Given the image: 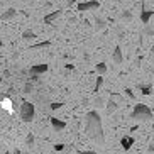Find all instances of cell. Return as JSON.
I'll return each instance as SVG.
<instances>
[{
  "label": "cell",
  "instance_id": "obj_20",
  "mask_svg": "<svg viewBox=\"0 0 154 154\" xmlns=\"http://www.w3.org/2000/svg\"><path fill=\"white\" fill-rule=\"evenodd\" d=\"M26 144L31 147V146H34V134H27V137H26Z\"/></svg>",
  "mask_w": 154,
  "mask_h": 154
},
{
  "label": "cell",
  "instance_id": "obj_5",
  "mask_svg": "<svg viewBox=\"0 0 154 154\" xmlns=\"http://www.w3.org/2000/svg\"><path fill=\"white\" fill-rule=\"evenodd\" d=\"M112 61H113L115 64H122V61H124V56H122V49H120V46H117V48L113 49Z\"/></svg>",
  "mask_w": 154,
  "mask_h": 154
},
{
  "label": "cell",
  "instance_id": "obj_11",
  "mask_svg": "<svg viewBox=\"0 0 154 154\" xmlns=\"http://www.w3.org/2000/svg\"><path fill=\"white\" fill-rule=\"evenodd\" d=\"M105 27H107V22H105L102 17H97L95 19V31L102 32V31H105Z\"/></svg>",
  "mask_w": 154,
  "mask_h": 154
},
{
  "label": "cell",
  "instance_id": "obj_8",
  "mask_svg": "<svg viewBox=\"0 0 154 154\" xmlns=\"http://www.w3.org/2000/svg\"><path fill=\"white\" fill-rule=\"evenodd\" d=\"M61 15V10H54V12H51V14L44 15V24H53L56 19Z\"/></svg>",
  "mask_w": 154,
  "mask_h": 154
},
{
  "label": "cell",
  "instance_id": "obj_23",
  "mask_svg": "<svg viewBox=\"0 0 154 154\" xmlns=\"http://www.w3.org/2000/svg\"><path fill=\"white\" fill-rule=\"evenodd\" d=\"M127 95H129V98H132V100H134V98H136V97H134V93H132V90H131V88H127Z\"/></svg>",
  "mask_w": 154,
  "mask_h": 154
},
{
  "label": "cell",
  "instance_id": "obj_22",
  "mask_svg": "<svg viewBox=\"0 0 154 154\" xmlns=\"http://www.w3.org/2000/svg\"><path fill=\"white\" fill-rule=\"evenodd\" d=\"M95 105H97V107H102V105H103V100H102V98L98 97V98L95 100Z\"/></svg>",
  "mask_w": 154,
  "mask_h": 154
},
{
  "label": "cell",
  "instance_id": "obj_6",
  "mask_svg": "<svg viewBox=\"0 0 154 154\" xmlns=\"http://www.w3.org/2000/svg\"><path fill=\"white\" fill-rule=\"evenodd\" d=\"M48 64H36V66H32L31 68V75L32 76H37V75H41V73H46L48 71Z\"/></svg>",
  "mask_w": 154,
  "mask_h": 154
},
{
  "label": "cell",
  "instance_id": "obj_16",
  "mask_svg": "<svg viewBox=\"0 0 154 154\" xmlns=\"http://www.w3.org/2000/svg\"><path fill=\"white\" fill-rule=\"evenodd\" d=\"M51 42L49 41H42V42H37V44H32L31 49H44V48H49Z\"/></svg>",
  "mask_w": 154,
  "mask_h": 154
},
{
  "label": "cell",
  "instance_id": "obj_31",
  "mask_svg": "<svg viewBox=\"0 0 154 154\" xmlns=\"http://www.w3.org/2000/svg\"><path fill=\"white\" fill-rule=\"evenodd\" d=\"M5 154H10V152H5Z\"/></svg>",
  "mask_w": 154,
  "mask_h": 154
},
{
  "label": "cell",
  "instance_id": "obj_26",
  "mask_svg": "<svg viewBox=\"0 0 154 154\" xmlns=\"http://www.w3.org/2000/svg\"><path fill=\"white\" fill-rule=\"evenodd\" d=\"M59 107H61V103H53V105H51V109H53V110L59 109Z\"/></svg>",
  "mask_w": 154,
  "mask_h": 154
},
{
  "label": "cell",
  "instance_id": "obj_13",
  "mask_svg": "<svg viewBox=\"0 0 154 154\" xmlns=\"http://www.w3.org/2000/svg\"><path fill=\"white\" fill-rule=\"evenodd\" d=\"M36 32H32V31H29V29H27V31H24L22 32V39H24V41H34V39H36Z\"/></svg>",
  "mask_w": 154,
  "mask_h": 154
},
{
  "label": "cell",
  "instance_id": "obj_10",
  "mask_svg": "<svg viewBox=\"0 0 154 154\" xmlns=\"http://www.w3.org/2000/svg\"><path fill=\"white\" fill-rule=\"evenodd\" d=\"M15 14H17V10L15 9H7L0 17H2V20H12V19L15 17Z\"/></svg>",
  "mask_w": 154,
  "mask_h": 154
},
{
  "label": "cell",
  "instance_id": "obj_27",
  "mask_svg": "<svg viewBox=\"0 0 154 154\" xmlns=\"http://www.w3.org/2000/svg\"><path fill=\"white\" fill-rule=\"evenodd\" d=\"M64 149V144H58L56 146V151H63Z\"/></svg>",
  "mask_w": 154,
  "mask_h": 154
},
{
  "label": "cell",
  "instance_id": "obj_14",
  "mask_svg": "<svg viewBox=\"0 0 154 154\" xmlns=\"http://www.w3.org/2000/svg\"><path fill=\"white\" fill-rule=\"evenodd\" d=\"M120 20H122V22H131L132 20V12L131 10H122V12H120Z\"/></svg>",
  "mask_w": 154,
  "mask_h": 154
},
{
  "label": "cell",
  "instance_id": "obj_24",
  "mask_svg": "<svg viewBox=\"0 0 154 154\" xmlns=\"http://www.w3.org/2000/svg\"><path fill=\"white\" fill-rule=\"evenodd\" d=\"M146 34H149V36H152V34H154V29H151V27H146Z\"/></svg>",
  "mask_w": 154,
  "mask_h": 154
},
{
  "label": "cell",
  "instance_id": "obj_15",
  "mask_svg": "<svg viewBox=\"0 0 154 154\" xmlns=\"http://www.w3.org/2000/svg\"><path fill=\"white\" fill-rule=\"evenodd\" d=\"M117 109H119V105L115 103L112 98H110V100H109V103H107V113H109V115H112V113L115 112Z\"/></svg>",
  "mask_w": 154,
  "mask_h": 154
},
{
  "label": "cell",
  "instance_id": "obj_19",
  "mask_svg": "<svg viewBox=\"0 0 154 154\" xmlns=\"http://www.w3.org/2000/svg\"><path fill=\"white\" fill-rule=\"evenodd\" d=\"M102 85H103V78H102V76H98V78H97V83H95V90H93V91H98L100 88H102Z\"/></svg>",
  "mask_w": 154,
  "mask_h": 154
},
{
  "label": "cell",
  "instance_id": "obj_2",
  "mask_svg": "<svg viewBox=\"0 0 154 154\" xmlns=\"http://www.w3.org/2000/svg\"><path fill=\"white\" fill-rule=\"evenodd\" d=\"M131 117L146 122V120H151V119H152V112H151V109L147 107V105L139 103V105H136V107H134V110H132V113H131Z\"/></svg>",
  "mask_w": 154,
  "mask_h": 154
},
{
  "label": "cell",
  "instance_id": "obj_1",
  "mask_svg": "<svg viewBox=\"0 0 154 154\" xmlns=\"http://www.w3.org/2000/svg\"><path fill=\"white\" fill-rule=\"evenodd\" d=\"M85 131H86V134L91 137V140H95L98 146L105 144V132H103V125H102V117H100L98 112L91 110V112L86 113Z\"/></svg>",
  "mask_w": 154,
  "mask_h": 154
},
{
  "label": "cell",
  "instance_id": "obj_29",
  "mask_svg": "<svg viewBox=\"0 0 154 154\" xmlns=\"http://www.w3.org/2000/svg\"><path fill=\"white\" fill-rule=\"evenodd\" d=\"M151 56L154 58V46H152V49H151Z\"/></svg>",
  "mask_w": 154,
  "mask_h": 154
},
{
  "label": "cell",
  "instance_id": "obj_12",
  "mask_svg": "<svg viewBox=\"0 0 154 154\" xmlns=\"http://www.w3.org/2000/svg\"><path fill=\"white\" fill-rule=\"evenodd\" d=\"M151 17H152V10H142V14H140V20H142V24H149Z\"/></svg>",
  "mask_w": 154,
  "mask_h": 154
},
{
  "label": "cell",
  "instance_id": "obj_9",
  "mask_svg": "<svg viewBox=\"0 0 154 154\" xmlns=\"http://www.w3.org/2000/svg\"><path fill=\"white\" fill-rule=\"evenodd\" d=\"M132 144H134V137H131V136H125V137H122V140H120V146H122L125 151H129L132 147Z\"/></svg>",
  "mask_w": 154,
  "mask_h": 154
},
{
  "label": "cell",
  "instance_id": "obj_18",
  "mask_svg": "<svg viewBox=\"0 0 154 154\" xmlns=\"http://www.w3.org/2000/svg\"><path fill=\"white\" fill-rule=\"evenodd\" d=\"M139 90L144 93V95H149L151 90H152V85H139Z\"/></svg>",
  "mask_w": 154,
  "mask_h": 154
},
{
  "label": "cell",
  "instance_id": "obj_21",
  "mask_svg": "<svg viewBox=\"0 0 154 154\" xmlns=\"http://www.w3.org/2000/svg\"><path fill=\"white\" fill-rule=\"evenodd\" d=\"M32 90H34V86H32V83H26V86H24V91H26V93H31Z\"/></svg>",
  "mask_w": 154,
  "mask_h": 154
},
{
  "label": "cell",
  "instance_id": "obj_28",
  "mask_svg": "<svg viewBox=\"0 0 154 154\" xmlns=\"http://www.w3.org/2000/svg\"><path fill=\"white\" fill-rule=\"evenodd\" d=\"M73 4H76V0H68V5H73Z\"/></svg>",
  "mask_w": 154,
  "mask_h": 154
},
{
  "label": "cell",
  "instance_id": "obj_4",
  "mask_svg": "<svg viewBox=\"0 0 154 154\" xmlns=\"http://www.w3.org/2000/svg\"><path fill=\"white\" fill-rule=\"evenodd\" d=\"M97 9H100V4L97 0H88V2L78 4V10L80 12H88V10H97Z\"/></svg>",
  "mask_w": 154,
  "mask_h": 154
},
{
  "label": "cell",
  "instance_id": "obj_30",
  "mask_svg": "<svg viewBox=\"0 0 154 154\" xmlns=\"http://www.w3.org/2000/svg\"><path fill=\"white\" fill-rule=\"evenodd\" d=\"M12 154H20V151H19V149H15V151H14V152H12Z\"/></svg>",
  "mask_w": 154,
  "mask_h": 154
},
{
  "label": "cell",
  "instance_id": "obj_25",
  "mask_svg": "<svg viewBox=\"0 0 154 154\" xmlns=\"http://www.w3.org/2000/svg\"><path fill=\"white\" fill-rule=\"evenodd\" d=\"M76 154H95L93 151H78Z\"/></svg>",
  "mask_w": 154,
  "mask_h": 154
},
{
  "label": "cell",
  "instance_id": "obj_17",
  "mask_svg": "<svg viewBox=\"0 0 154 154\" xmlns=\"http://www.w3.org/2000/svg\"><path fill=\"white\" fill-rule=\"evenodd\" d=\"M97 73H98L100 76L105 75V73H107V64H105V63H98V64H97Z\"/></svg>",
  "mask_w": 154,
  "mask_h": 154
},
{
  "label": "cell",
  "instance_id": "obj_3",
  "mask_svg": "<svg viewBox=\"0 0 154 154\" xmlns=\"http://www.w3.org/2000/svg\"><path fill=\"white\" fill-rule=\"evenodd\" d=\"M34 115H36V107L31 102H24L20 105V119H22V122H27V124L32 122Z\"/></svg>",
  "mask_w": 154,
  "mask_h": 154
},
{
  "label": "cell",
  "instance_id": "obj_7",
  "mask_svg": "<svg viewBox=\"0 0 154 154\" xmlns=\"http://www.w3.org/2000/svg\"><path fill=\"white\" fill-rule=\"evenodd\" d=\"M51 125H53V129H54L56 132H61L64 127H66V124H64L63 120H58V119L51 117Z\"/></svg>",
  "mask_w": 154,
  "mask_h": 154
}]
</instances>
